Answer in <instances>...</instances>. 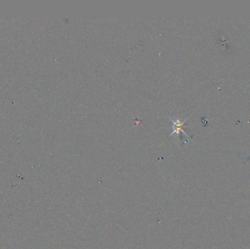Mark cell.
Masks as SVG:
<instances>
[{
    "instance_id": "cell-1",
    "label": "cell",
    "mask_w": 250,
    "mask_h": 249,
    "mask_svg": "<svg viewBox=\"0 0 250 249\" xmlns=\"http://www.w3.org/2000/svg\"><path fill=\"white\" fill-rule=\"evenodd\" d=\"M172 121H173V132H172L170 135H173V134H175V133H176L177 134H179L180 132L184 133V130H183V126H184V122H180L179 120H172ZM184 134H186L185 133H184Z\"/></svg>"
}]
</instances>
